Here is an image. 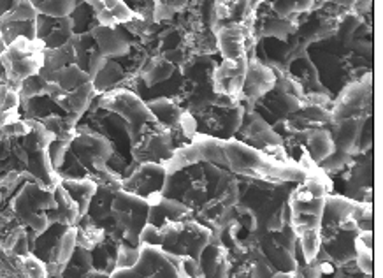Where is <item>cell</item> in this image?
Returning a JSON list of instances; mask_svg holds the SVG:
<instances>
[{
    "mask_svg": "<svg viewBox=\"0 0 383 278\" xmlns=\"http://www.w3.org/2000/svg\"><path fill=\"white\" fill-rule=\"evenodd\" d=\"M44 92H46V82H44L39 74L23 79V82L20 83V87H18V94H20L21 101L40 97V95H44Z\"/></svg>",
    "mask_w": 383,
    "mask_h": 278,
    "instance_id": "34",
    "label": "cell"
},
{
    "mask_svg": "<svg viewBox=\"0 0 383 278\" xmlns=\"http://www.w3.org/2000/svg\"><path fill=\"white\" fill-rule=\"evenodd\" d=\"M299 247L303 250V257L306 262H311L313 259L318 257L320 254V229H311V231L301 233Z\"/></svg>",
    "mask_w": 383,
    "mask_h": 278,
    "instance_id": "32",
    "label": "cell"
},
{
    "mask_svg": "<svg viewBox=\"0 0 383 278\" xmlns=\"http://www.w3.org/2000/svg\"><path fill=\"white\" fill-rule=\"evenodd\" d=\"M72 34H74V23L71 16L51 18L38 14L35 18V39H39L44 48L64 46Z\"/></svg>",
    "mask_w": 383,
    "mask_h": 278,
    "instance_id": "14",
    "label": "cell"
},
{
    "mask_svg": "<svg viewBox=\"0 0 383 278\" xmlns=\"http://www.w3.org/2000/svg\"><path fill=\"white\" fill-rule=\"evenodd\" d=\"M304 145H306L308 148V155L311 157L315 164L323 162L327 157H331L336 152V146H334L331 130L323 129V127L309 129L306 138H304Z\"/></svg>",
    "mask_w": 383,
    "mask_h": 278,
    "instance_id": "23",
    "label": "cell"
},
{
    "mask_svg": "<svg viewBox=\"0 0 383 278\" xmlns=\"http://www.w3.org/2000/svg\"><path fill=\"white\" fill-rule=\"evenodd\" d=\"M174 152L176 145L171 129H165L157 120L143 126L138 139L132 143V159L138 164H165L174 155Z\"/></svg>",
    "mask_w": 383,
    "mask_h": 278,
    "instance_id": "7",
    "label": "cell"
},
{
    "mask_svg": "<svg viewBox=\"0 0 383 278\" xmlns=\"http://www.w3.org/2000/svg\"><path fill=\"white\" fill-rule=\"evenodd\" d=\"M245 108L239 102H235L231 108H211L201 113V118L209 129V136L218 139H231L235 134L245 120Z\"/></svg>",
    "mask_w": 383,
    "mask_h": 278,
    "instance_id": "11",
    "label": "cell"
},
{
    "mask_svg": "<svg viewBox=\"0 0 383 278\" xmlns=\"http://www.w3.org/2000/svg\"><path fill=\"white\" fill-rule=\"evenodd\" d=\"M95 95H97V92H95L94 89V83L88 82L84 83V85H81L79 89L69 92L57 106L62 111H65V115H67L72 122L77 123V120L83 116V113L90 108Z\"/></svg>",
    "mask_w": 383,
    "mask_h": 278,
    "instance_id": "21",
    "label": "cell"
},
{
    "mask_svg": "<svg viewBox=\"0 0 383 278\" xmlns=\"http://www.w3.org/2000/svg\"><path fill=\"white\" fill-rule=\"evenodd\" d=\"M38 9L32 6L30 0H14L9 11L0 16V20L7 21H34L38 18Z\"/></svg>",
    "mask_w": 383,
    "mask_h": 278,
    "instance_id": "31",
    "label": "cell"
},
{
    "mask_svg": "<svg viewBox=\"0 0 383 278\" xmlns=\"http://www.w3.org/2000/svg\"><path fill=\"white\" fill-rule=\"evenodd\" d=\"M269 278H296V277H294L292 272H278V273H272Z\"/></svg>",
    "mask_w": 383,
    "mask_h": 278,
    "instance_id": "40",
    "label": "cell"
},
{
    "mask_svg": "<svg viewBox=\"0 0 383 278\" xmlns=\"http://www.w3.org/2000/svg\"><path fill=\"white\" fill-rule=\"evenodd\" d=\"M39 14L51 18L71 16L81 0H30Z\"/></svg>",
    "mask_w": 383,
    "mask_h": 278,
    "instance_id": "29",
    "label": "cell"
},
{
    "mask_svg": "<svg viewBox=\"0 0 383 278\" xmlns=\"http://www.w3.org/2000/svg\"><path fill=\"white\" fill-rule=\"evenodd\" d=\"M313 2L315 0H272L271 7L274 9L276 16L290 20L296 14L311 9Z\"/></svg>",
    "mask_w": 383,
    "mask_h": 278,
    "instance_id": "30",
    "label": "cell"
},
{
    "mask_svg": "<svg viewBox=\"0 0 383 278\" xmlns=\"http://www.w3.org/2000/svg\"><path fill=\"white\" fill-rule=\"evenodd\" d=\"M71 64H76V51L74 46L71 45V41L58 48H44V60L43 67H40L39 71V76L44 82H50L53 72H57L58 69Z\"/></svg>",
    "mask_w": 383,
    "mask_h": 278,
    "instance_id": "22",
    "label": "cell"
},
{
    "mask_svg": "<svg viewBox=\"0 0 383 278\" xmlns=\"http://www.w3.org/2000/svg\"><path fill=\"white\" fill-rule=\"evenodd\" d=\"M57 206L53 190L44 189L38 182H30L21 189V192L14 197L13 210L21 224L28 226L32 233L43 234L50 228L48 211Z\"/></svg>",
    "mask_w": 383,
    "mask_h": 278,
    "instance_id": "4",
    "label": "cell"
},
{
    "mask_svg": "<svg viewBox=\"0 0 383 278\" xmlns=\"http://www.w3.org/2000/svg\"><path fill=\"white\" fill-rule=\"evenodd\" d=\"M121 78H123V67H121L120 64H116L113 58H108L104 67L95 74L91 83H94L95 92L99 95L109 92V90H115V87L121 82Z\"/></svg>",
    "mask_w": 383,
    "mask_h": 278,
    "instance_id": "26",
    "label": "cell"
},
{
    "mask_svg": "<svg viewBox=\"0 0 383 278\" xmlns=\"http://www.w3.org/2000/svg\"><path fill=\"white\" fill-rule=\"evenodd\" d=\"M23 272L27 278H48V269L40 259L35 255H25L23 257Z\"/></svg>",
    "mask_w": 383,
    "mask_h": 278,
    "instance_id": "37",
    "label": "cell"
},
{
    "mask_svg": "<svg viewBox=\"0 0 383 278\" xmlns=\"http://www.w3.org/2000/svg\"><path fill=\"white\" fill-rule=\"evenodd\" d=\"M146 106H148V109L152 111L155 120H157L160 126H164L165 129L178 127L179 118H182L183 111H185L174 99L169 97L150 99V101L146 102Z\"/></svg>",
    "mask_w": 383,
    "mask_h": 278,
    "instance_id": "24",
    "label": "cell"
},
{
    "mask_svg": "<svg viewBox=\"0 0 383 278\" xmlns=\"http://www.w3.org/2000/svg\"><path fill=\"white\" fill-rule=\"evenodd\" d=\"M94 38L97 50L104 55L106 58L125 57L131 51V39L123 28L118 27H104V25H95L90 30Z\"/></svg>",
    "mask_w": 383,
    "mask_h": 278,
    "instance_id": "16",
    "label": "cell"
},
{
    "mask_svg": "<svg viewBox=\"0 0 383 278\" xmlns=\"http://www.w3.org/2000/svg\"><path fill=\"white\" fill-rule=\"evenodd\" d=\"M50 82L58 83V85H60L62 89L69 94V92H72V90L79 89V87L84 85V83L91 82V79L87 71L77 67L76 64H71V65H65V67L58 69L57 72H53Z\"/></svg>",
    "mask_w": 383,
    "mask_h": 278,
    "instance_id": "27",
    "label": "cell"
},
{
    "mask_svg": "<svg viewBox=\"0 0 383 278\" xmlns=\"http://www.w3.org/2000/svg\"><path fill=\"white\" fill-rule=\"evenodd\" d=\"M350 160H352V155H348V153L340 152V150H336V152L333 153L331 157H327L323 162H320L318 166L322 167L326 173H338V171L345 169V167L350 166Z\"/></svg>",
    "mask_w": 383,
    "mask_h": 278,
    "instance_id": "36",
    "label": "cell"
},
{
    "mask_svg": "<svg viewBox=\"0 0 383 278\" xmlns=\"http://www.w3.org/2000/svg\"><path fill=\"white\" fill-rule=\"evenodd\" d=\"M44 60V45L39 39L16 38L0 53V64L6 72V83L18 90L20 83L39 74Z\"/></svg>",
    "mask_w": 383,
    "mask_h": 278,
    "instance_id": "1",
    "label": "cell"
},
{
    "mask_svg": "<svg viewBox=\"0 0 383 278\" xmlns=\"http://www.w3.org/2000/svg\"><path fill=\"white\" fill-rule=\"evenodd\" d=\"M71 141H62V139H53L48 146V157H50V162L53 166L55 171L60 169L65 162V157H67V150Z\"/></svg>",
    "mask_w": 383,
    "mask_h": 278,
    "instance_id": "35",
    "label": "cell"
},
{
    "mask_svg": "<svg viewBox=\"0 0 383 278\" xmlns=\"http://www.w3.org/2000/svg\"><path fill=\"white\" fill-rule=\"evenodd\" d=\"M53 196H55V201H57V206L46 213L50 224H60V226H67V228L76 226L77 222H79L81 215H79V210H77V204L72 201V197L69 196L67 190L58 184L53 189Z\"/></svg>",
    "mask_w": 383,
    "mask_h": 278,
    "instance_id": "20",
    "label": "cell"
},
{
    "mask_svg": "<svg viewBox=\"0 0 383 278\" xmlns=\"http://www.w3.org/2000/svg\"><path fill=\"white\" fill-rule=\"evenodd\" d=\"M160 233V248L179 257H192L199 261V255L206 245L211 241L213 231L197 221L165 222L158 228Z\"/></svg>",
    "mask_w": 383,
    "mask_h": 278,
    "instance_id": "2",
    "label": "cell"
},
{
    "mask_svg": "<svg viewBox=\"0 0 383 278\" xmlns=\"http://www.w3.org/2000/svg\"><path fill=\"white\" fill-rule=\"evenodd\" d=\"M373 108V76L367 72L359 82L350 83L341 90L340 97L331 109V122L355 116H371Z\"/></svg>",
    "mask_w": 383,
    "mask_h": 278,
    "instance_id": "8",
    "label": "cell"
},
{
    "mask_svg": "<svg viewBox=\"0 0 383 278\" xmlns=\"http://www.w3.org/2000/svg\"><path fill=\"white\" fill-rule=\"evenodd\" d=\"M172 72H174V65L160 55V57L150 60L145 72H143V78H145L146 87H155L162 82H167L172 76Z\"/></svg>",
    "mask_w": 383,
    "mask_h": 278,
    "instance_id": "28",
    "label": "cell"
},
{
    "mask_svg": "<svg viewBox=\"0 0 383 278\" xmlns=\"http://www.w3.org/2000/svg\"><path fill=\"white\" fill-rule=\"evenodd\" d=\"M370 116H355V118H343L333 122V129H331V136H333L334 146L340 152L348 153V155H355L359 153V141L360 134H362L364 123Z\"/></svg>",
    "mask_w": 383,
    "mask_h": 278,
    "instance_id": "17",
    "label": "cell"
},
{
    "mask_svg": "<svg viewBox=\"0 0 383 278\" xmlns=\"http://www.w3.org/2000/svg\"><path fill=\"white\" fill-rule=\"evenodd\" d=\"M60 185L67 190L69 196L72 197V201L77 204V210L79 215H87L88 206L91 203V197L97 192V184L90 178H65L60 180Z\"/></svg>",
    "mask_w": 383,
    "mask_h": 278,
    "instance_id": "25",
    "label": "cell"
},
{
    "mask_svg": "<svg viewBox=\"0 0 383 278\" xmlns=\"http://www.w3.org/2000/svg\"><path fill=\"white\" fill-rule=\"evenodd\" d=\"M13 252L20 257H25V255H30V247H28V236L27 233L21 231L20 236H18L16 243L13 245Z\"/></svg>",
    "mask_w": 383,
    "mask_h": 278,
    "instance_id": "39",
    "label": "cell"
},
{
    "mask_svg": "<svg viewBox=\"0 0 383 278\" xmlns=\"http://www.w3.org/2000/svg\"><path fill=\"white\" fill-rule=\"evenodd\" d=\"M179 255H172L160 247L141 245V257L131 269H115L109 278H189Z\"/></svg>",
    "mask_w": 383,
    "mask_h": 278,
    "instance_id": "5",
    "label": "cell"
},
{
    "mask_svg": "<svg viewBox=\"0 0 383 278\" xmlns=\"http://www.w3.org/2000/svg\"><path fill=\"white\" fill-rule=\"evenodd\" d=\"M150 204L145 197L118 190L111 201V217L123 243L139 247V233L148 224Z\"/></svg>",
    "mask_w": 383,
    "mask_h": 278,
    "instance_id": "3",
    "label": "cell"
},
{
    "mask_svg": "<svg viewBox=\"0 0 383 278\" xmlns=\"http://www.w3.org/2000/svg\"><path fill=\"white\" fill-rule=\"evenodd\" d=\"M0 133L6 138H23L30 133V122L28 120H13V122L6 123L4 127H0Z\"/></svg>",
    "mask_w": 383,
    "mask_h": 278,
    "instance_id": "38",
    "label": "cell"
},
{
    "mask_svg": "<svg viewBox=\"0 0 383 278\" xmlns=\"http://www.w3.org/2000/svg\"><path fill=\"white\" fill-rule=\"evenodd\" d=\"M276 87V71L257 58H248L245 85H243L241 99L248 102H255L267 95Z\"/></svg>",
    "mask_w": 383,
    "mask_h": 278,
    "instance_id": "13",
    "label": "cell"
},
{
    "mask_svg": "<svg viewBox=\"0 0 383 278\" xmlns=\"http://www.w3.org/2000/svg\"><path fill=\"white\" fill-rule=\"evenodd\" d=\"M246 69H248V57L223 60L222 64L213 69L211 89L218 95H227L232 99H241L243 85H245Z\"/></svg>",
    "mask_w": 383,
    "mask_h": 278,
    "instance_id": "9",
    "label": "cell"
},
{
    "mask_svg": "<svg viewBox=\"0 0 383 278\" xmlns=\"http://www.w3.org/2000/svg\"><path fill=\"white\" fill-rule=\"evenodd\" d=\"M141 257V247H132V245L123 243L116 247V269H131L138 265Z\"/></svg>",
    "mask_w": 383,
    "mask_h": 278,
    "instance_id": "33",
    "label": "cell"
},
{
    "mask_svg": "<svg viewBox=\"0 0 383 278\" xmlns=\"http://www.w3.org/2000/svg\"><path fill=\"white\" fill-rule=\"evenodd\" d=\"M197 262L201 266L204 278H229L231 262L227 259V250L222 247L220 241L218 245L213 243V240L209 241L204 250L201 252V255H199Z\"/></svg>",
    "mask_w": 383,
    "mask_h": 278,
    "instance_id": "19",
    "label": "cell"
},
{
    "mask_svg": "<svg viewBox=\"0 0 383 278\" xmlns=\"http://www.w3.org/2000/svg\"><path fill=\"white\" fill-rule=\"evenodd\" d=\"M146 201L150 204L148 224L155 226V228H160L165 222L194 221V213L189 206H185L182 201L164 197L162 192L152 194V196L146 197Z\"/></svg>",
    "mask_w": 383,
    "mask_h": 278,
    "instance_id": "12",
    "label": "cell"
},
{
    "mask_svg": "<svg viewBox=\"0 0 383 278\" xmlns=\"http://www.w3.org/2000/svg\"><path fill=\"white\" fill-rule=\"evenodd\" d=\"M165 177H167V171H165L164 164H138V167H134L132 173L125 180H121V189L146 199L155 192H162Z\"/></svg>",
    "mask_w": 383,
    "mask_h": 278,
    "instance_id": "10",
    "label": "cell"
},
{
    "mask_svg": "<svg viewBox=\"0 0 383 278\" xmlns=\"http://www.w3.org/2000/svg\"><path fill=\"white\" fill-rule=\"evenodd\" d=\"M216 48L223 60H234V58L246 55V25L229 21L216 28Z\"/></svg>",
    "mask_w": 383,
    "mask_h": 278,
    "instance_id": "18",
    "label": "cell"
},
{
    "mask_svg": "<svg viewBox=\"0 0 383 278\" xmlns=\"http://www.w3.org/2000/svg\"><path fill=\"white\" fill-rule=\"evenodd\" d=\"M99 106L106 111H111L120 116L125 122V129H127L128 139L134 143L138 139L139 130L146 123L155 122V116L148 109L146 102L139 97L138 94L131 92L127 89H116L109 90L101 97Z\"/></svg>",
    "mask_w": 383,
    "mask_h": 278,
    "instance_id": "6",
    "label": "cell"
},
{
    "mask_svg": "<svg viewBox=\"0 0 383 278\" xmlns=\"http://www.w3.org/2000/svg\"><path fill=\"white\" fill-rule=\"evenodd\" d=\"M246 122L243 120L239 130L245 134V141H248L252 148L266 150L269 146H282L283 138L278 133H274L271 126L255 111L245 113Z\"/></svg>",
    "mask_w": 383,
    "mask_h": 278,
    "instance_id": "15",
    "label": "cell"
}]
</instances>
